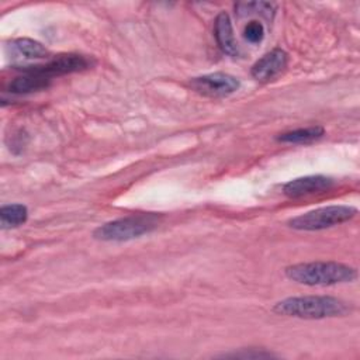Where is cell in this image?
Masks as SVG:
<instances>
[{"label":"cell","mask_w":360,"mask_h":360,"mask_svg":"<svg viewBox=\"0 0 360 360\" xmlns=\"http://www.w3.org/2000/svg\"><path fill=\"white\" fill-rule=\"evenodd\" d=\"M323 135H325V129L319 125H314V127L298 128L294 131L280 134L277 136V141L284 143H309L322 138Z\"/></svg>","instance_id":"cell-12"},{"label":"cell","mask_w":360,"mask_h":360,"mask_svg":"<svg viewBox=\"0 0 360 360\" xmlns=\"http://www.w3.org/2000/svg\"><path fill=\"white\" fill-rule=\"evenodd\" d=\"M243 37L250 44H259L264 37V27L259 21H250L243 30Z\"/></svg>","instance_id":"cell-15"},{"label":"cell","mask_w":360,"mask_h":360,"mask_svg":"<svg viewBox=\"0 0 360 360\" xmlns=\"http://www.w3.org/2000/svg\"><path fill=\"white\" fill-rule=\"evenodd\" d=\"M356 212L357 210L350 205H328L291 218L288 225L300 231H319L346 222L352 219Z\"/></svg>","instance_id":"cell-4"},{"label":"cell","mask_w":360,"mask_h":360,"mask_svg":"<svg viewBox=\"0 0 360 360\" xmlns=\"http://www.w3.org/2000/svg\"><path fill=\"white\" fill-rule=\"evenodd\" d=\"M236 13L239 15L243 14H252V13H257L262 14L263 17H266L267 20H271L274 13H276V4L273 3H266V1H256V3H239L236 6Z\"/></svg>","instance_id":"cell-14"},{"label":"cell","mask_w":360,"mask_h":360,"mask_svg":"<svg viewBox=\"0 0 360 360\" xmlns=\"http://www.w3.org/2000/svg\"><path fill=\"white\" fill-rule=\"evenodd\" d=\"M11 58L18 62H35L48 58V49L38 41L30 38H18L10 42Z\"/></svg>","instance_id":"cell-9"},{"label":"cell","mask_w":360,"mask_h":360,"mask_svg":"<svg viewBox=\"0 0 360 360\" xmlns=\"http://www.w3.org/2000/svg\"><path fill=\"white\" fill-rule=\"evenodd\" d=\"M214 35H215V39H217L219 48L222 49V52H225L231 56H236L239 53V48H238V44L235 41L233 31H232L231 18L226 13H219L217 15L215 24H214Z\"/></svg>","instance_id":"cell-10"},{"label":"cell","mask_w":360,"mask_h":360,"mask_svg":"<svg viewBox=\"0 0 360 360\" xmlns=\"http://www.w3.org/2000/svg\"><path fill=\"white\" fill-rule=\"evenodd\" d=\"M190 86L202 96L218 98L235 93L239 89V80L232 75L215 72L200 77H194L190 82Z\"/></svg>","instance_id":"cell-6"},{"label":"cell","mask_w":360,"mask_h":360,"mask_svg":"<svg viewBox=\"0 0 360 360\" xmlns=\"http://www.w3.org/2000/svg\"><path fill=\"white\" fill-rule=\"evenodd\" d=\"M91 62L89 58L77 53H62L58 55L52 59H49L45 63H35L30 65L27 68H22L25 73H35L46 77H53V76H60L66 73H75L90 68Z\"/></svg>","instance_id":"cell-5"},{"label":"cell","mask_w":360,"mask_h":360,"mask_svg":"<svg viewBox=\"0 0 360 360\" xmlns=\"http://www.w3.org/2000/svg\"><path fill=\"white\" fill-rule=\"evenodd\" d=\"M285 276L305 285H332L353 281L357 277V271L338 262H309L288 266Z\"/></svg>","instance_id":"cell-2"},{"label":"cell","mask_w":360,"mask_h":360,"mask_svg":"<svg viewBox=\"0 0 360 360\" xmlns=\"http://www.w3.org/2000/svg\"><path fill=\"white\" fill-rule=\"evenodd\" d=\"M333 179L326 177V176H305V177H298L294 180H290L288 183L284 184L283 191L287 197L297 198L314 193H321L326 191L333 186Z\"/></svg>","instance_id":"cell-8"},{"label":"cell","mask_w":360,"mask_h":360,"mask_svg":"<svg viewBox=\"0 0 360 360\" xmlns=\"http://www.w3.org/2000/svg\"><path fill=\"white\" fill-rule=\"evenodd\" d=\"M288 63V55L285 51L276 48L263 55L259 60L255 62L252 66V76L257 82H270L276 79L281 72L287 68Z\"/></svg>","instance_id":"cell-7"},{"label":"cell","mask_w":360,"mask_h":360,"mask_svg":"<svg viewBox=\"0 0 360 360\" xmlns=\"http://www.w3.org/2000/svg\"><path fill=\"white\" fill-rule=\"evenodd\" d=\"M225 357H243V359H260V357H273L271 353L267 352H240L233 354H226Z\"/></svg>","instance_id":"cell-16"},{"label":"cell","mask_w":360,"mask_h":360,"mask_svg":"<svg viewBox=\"0 0 360 360\" xmlns=\"http://www.w3.org/2000/svg\"><path fill=\"white\" fill-rule=\"evenodd\" d=\"M347 305L328 295H304L290 297L277 302L273 311L278 315L294 316L302 319H323L332 316H342L347 312Z\"/></svg>","instance_id":"cell-1"},{"label":"cell","mask_w":360,"mask_h":360,"mask_svg":"<svg viewBox=\"0 0 360 360\" xmlns=\"http://www.w3.org/2000/svg\"><path fill=\"white\" fill-rule=\"evenodd\" d=\"M28 211L22 204H8L0 210V222L3 228L20 226L27 221Z\"/></svg>","instance_id":"cell-13"},{"label":"cell","mask_w":360,"mask_h":360,"mask_svg":"<svg viewBox=\"0 0 360 360\" xmlns=\"http://www.w3.org/2000/svg\"><path fill=\"white\" fill-rule=\"evenodd\" d=\"M51 77L46 76H41V75H35V73H25L24 76H18L15 77L8 89L11 93L15 94H27V93H32V91H39L46 89L51 84Z\"/></svg>","instance_id":"cell-11"},{"label":"cell","mask_w":360,"mask_h":360,"mask_svg":"<svg viewBox=\"0 0 360 360\" xmlns=\"http://www.w3.org/2000/svg\"><path fill=\"white\" fill-rule=\"evenodd\" d=\"M158 225L159 217L156 214H138L107 222L98 226L93 232V236L107 242H122L149 233L156 229Z\"/></svg>","instance_id":"cell-3"}]
</instances>
